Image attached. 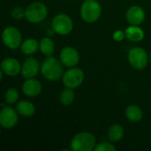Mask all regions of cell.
Wrapping results in <instances>:
<instances>
[{"label":"cell","instance_id":"cell-1","mask_svg":"<svg viewBox=\"0 0 151 151\" xmlns=\"http://www.w3.org/2000/svg\"><path fill=\"white\" fill-rule=\"evenodd\" d=\"M61 61L57 58L48 56L41 65L42 75L48 81H55L59 80L64 75V68Z\"/></svg>","mask_w":151,"mask_h":151},{"label":"cell","instance_id":"cell-2","mask_svg":"<svg viewBox=\"0 0 151 151\" xmlns=\"http://www.w3.org/2000/svg\"><path fill=\"white\" fill-rule=\"evenodd\" d=\"M96 146V137L90 133H80L71 142V149L73 151H91Z\"/></svg>","mask_w":151,"mask_h":151},{"label":"cell","instance_id":"cell-3","mask_svg":"<svg viewBox=\"0 0 151 151\" xmlns=\"http://www.w3.org/2000/svg\"><path fill=\"white\" fill-rule=\"evenodd\" d=\"M102 13V7L96 0H86L81 8V15L83 20L88 23L96 21Z\"/></svg>","mask_w":151,"mask_h":151},{"label":"cell","instance_id":"cell-4","mask_svg":"<svg viewBox=\"0 0 151 151\" xmlns=\"http://www.w3.org/2000/svg\"><path fill=\"white\" fill-rule=\"evenodd\" d=\"M48 14L46 5L41 2H35L29 4L25 10V18L31 23H39L42 21Z\"/></svg>","mask_w":151,"mask_h":151},{"label":"cell","instance_id":"cell-5","mask_svg":"<svg viewBox=\"0 0 151 151\" xmlns=\"http://www.w3.org/2000/svg\"><path fill=\"white\" fill-rule=\"evenodd\" d=\"M52 28L53 30L61 35H66L70 34L73 27V23L72 19L64 13L56 15L52 19Z\"/></svg>","mask_w":151,"mask_h":151},{"label":"cell","instance_id":"cell-6","mask_svg":"<svg viewBox=\"0 0 151 151\" xmlns=\"http://www.w3.org/2000/svg\"><path fill=\"white\" fill-rule=\"evenodd\" d=\"M2 40L6 47L12 50H15L21 45L22 35L18 28L14 27H7L3 31Z\"/></svg>","mask_w":151,"mask_h":151},{"label":"cell","instance_id":"cell-7","mask_svg":"<svg viewBox=\"0 0 151 151\" xmlns=\"http://www.w3.org/2000/svg\"><path fill=\"white\" fill-rule=\"evenodd\" d=\"M128 60L134 68L142 70L147 66L149 58L144 49L141 47H134L128 52Z\"/></svg>","mask_w":151,"mask_h":151},{"label":"cell","instance_id":"cell-8","mask_svg":"<svg viewBox=\"0 0 151 151\" xmlns=\"http://www.w3.org/2000/svg\"><path fill=\"white\" fill-rule=\"evenodd\" d=\"M63 84L65 88H76L81 85L84 81V73L80 68H71L66 71L62 77Z\"/></svg>","mask_w":151,"mask_h":151},{"label":"cell","instance_id":"cell-9","mask_svg":"<svg viewBox=\"0 0 151 151\" xmlns=\"http://www.w3.org/2000/svg\"><path fill=\"white\" fill-rule=\"evenodd\" d=\"M18 122V114L12 107H4L0 111V125L5 129L13 127Z\"/></svg>","mask_w":151,"mask_h":151},{"label":"cell","instance_id":"cell-10","mask_svg":"<svg viewBox=\"0 0 151 151\" xmlns=\"http://www.w3.org/2000/svg\"><path fill=\"white\" fill-rule=\"evenodd\" d=\"M60 61L65 66L73 67L77 65L80 61L79 52L73 47H65L61 50Z\"/></svg>","mask_w":151,"mask_h":151},{"label":"cell","instance_id":"cell-11","mask_svg":"<svg viewBox=\"0 0 151 151\" xmlns=\"http://www.w3.org/2000/svg\"><path fill=\"white\" fill-rule=\"evenodd\" d=\"M41 66L39 62L34 58H27L21 67V74L25 79H31L37 75Z\"/></svg>","mask_w":151,"mask_h":151},{"label":"cell","instance_id":"cell-12","mask_svg":"<svg viewBox=\"0 0 151 151\" xmlns=\"http://www.w3.org/2000/svg\"><path fill=\"white\" fill-rule=\"evenodd\" d=\"M19 62L13 58H4L1 63V70L4 73L9 76H16L21 72Z\"/></svg>","mask_w":151,"mask_h":151},{"label":"cell","instance_id":"cell-13","mask_svg":"<svg viewBox=\"0 0 151 151\" xmlns=\"http://www.w3.org/2000/svg\"><path fill=\"white\" fill-rule=\"evenodd\" d=\"M126 18L131 25L138 26L143 22L145 19V12L142 7L134 5L127 10L126 13Z\"/></svg>","mask_w":151,"mask_h":151},{"label":"cell","instance_id":"cell-14","mask_svg":"<svg viewBox=\"0 0 151 151\" xmlns=\"http://www.w3.org/2000/svg\"><path fill=\"white\" fill-rule=\"evenodd\" d=\"M22 90L26 96L29 97H35L41 93L42 85L40 81H38L34 78L27 79V81L22 85Z\"/></svg>","mask_w":151,"mask_h":151},{"label":"cell","instance_id":"cell-15","mask_svg":"<svg viewBox=\"0 0 151 151\" xmlns=\"http://www.w3.org/2000/svg\"><path fill=\"white\" fill-rule=\"evenodd\" d=\"M125 33H126V37L128 40H130L132 42H141L144 37L143 30L135 25H132L131 27H127L126 29Z\"/></svg>","mask_w":151,"mask_h":151},{"label":"cell","instance_id":"cell-16","mask_svg":"<svg viewBox=\"0 0 151 151\" xmlns=\"http://www.w3.org/2000/svg\"><path fill=\"white\" fill-rule=\"evenodd\" d=\"M16 111L19 115H21L23 117H31L35 113V108L32 103L23 100L17 104Z\"/></svg>","mask_w":151,"mask_h":151},{"label":"cell","instance_id":"cell-17","mask_svg":"<svg viewBox=\"0 0 151 151\" xmlns=\"http://www.w3.org/2000/svg\"><path fill=\"white\" fill-rule=\"evenodd\" d=\"M21 51L26 55H32L37 51L39 49V43L35 39L29 38L25 40L20 45Z\"/></svg>","mask_w":151,"mask_h":151},{"label":"cell","instance_id":"cell-18","mask_svg":"<svg viewBox=\"0 0 151 151\" xmlns=\"http://www.w3.org/2000/svg\"><path fill=\"white\" fill-rule=\"evenodd\" d=\"M126 117L132 122H139L142 119V111L137 105H129L126 109Z\"/></svg>","mask_w":151,"mask_h":151},{"label":"cell","instance_id":"cell-19","mask_svg":"<svg viewBox=\"0 0 151 151\" xmlns=\"http://www.w3.org/2000/svg\"><path fill=\"white\" fill-rule=\"evenodd\" d=\"M39 49L41 50L42 54L46 56H51L55 50V43L51 38L44 37L40 41Z\"/></svg>","mask_w":151,"mask_h":151},{"label":"cell","instance_id":"cell-20","mask_svg":"<svg viewBox=\"0 0 151 151\" xmlns=\"http://www.w3.org/2000/svg\"><path fill=\"white\" fill-rule=\"evenodd\" d=\"M124 135V129L119 125H113L108 131V138L111 142H116L120 141Z\"/></svg>","mask_w":151,"mask_h":151},{"label":"cell","instance_id":"cell-21","mask_svg":"<svg viewBox=\"0 0 151 151\" xmlns=\"http://www.w3.org/2000/svg\"><path fill=\"white\" fill-rule=\"evenodd\" d=\"M60 102L63 105L68 106L72 104L74 101V92L73 91V88H66L63 89L60 93Z\"/></svg>","mask_w":151,"mask_h":151},{"label":"cell","instance_id":"cell-22","mask_svg":"<svg viewBox=\"0 0 151 151\" xmlns=\"http://www.w3.org/2000/svg\"><path fill=\"white\" fill-rule=\"evenodd\" d=\"M19 99V92L16 88H9L6 90L4 94V100L6 104H12L16 103Z\"/></svg>","mask_w":151,"mask_h":151},{"label":"cell","instance_id":"cell-23","mask_svg":"<svg viewBox=\"0 0 151 151\" xmlns=\"http://www.w3.org/2000/svg\"><path fill=\"white\" fill-rule=\"evenodd\" d=\"M95 151H115L116 150V147L110 143V142H103L99 144H96Z\"/></svg>","mask_w":151,"mask_h":151},{"label":"cell","instance_id":"cell-24","mask_svg":"<svg viewBox=\"0 0 151 151\" xmlns=\"http://www.w3.org/2000/svg\"><path fill=\"white\" fill-rule=\"evenodd\" d=\"M12 17L16 19H20L25 17V11L21 7H14L11 12Z\"/></svg>","mask_w":151,"mask_h":151},{"label":"cell","instance_id":"cell-25","mask_svg":"<svg viewBox=\"0 0 151 151\" xmlns=\"http://www.w3.org/2000/svg\"><path fill=\"white\" fill-rule=\"evenodd\" d=\"M112 37H113V39H114L115 41L120 42V41H122V40L126 37V33L123 32V31H121V30H117V31L113 34Z\"/></svg>","mask_w":151,"mask_h":151},{"label":"cell","instance_id":"cell-26","mask_svg":"<svg viewBox=\"0 0 151 151\" xmlns=\"http://www.w3.org/2000/svg\"><path fill=\"white\" fill-rule=\"evenodd\" d=\"M150 62H151V52H150Z\"/></svg>","mask_w":151,"mask_h":151},{"label":"cell","instance_id":"cell-27","mask_svg":"<svg viewBox=\"0 0 151 151\" xmlns=\"http://www.w3.org/2000/svg\"><path fill=\"white\" fill-rule=\"evenodd\" d=\"M72 1H75V0H72Z\"/></svg>","mask_w":151,"mask_h":151}]
</instances>
